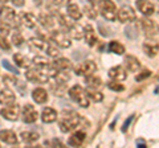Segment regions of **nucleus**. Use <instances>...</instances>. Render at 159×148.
Segmentation results:
<instances>
[{
    "label": "nucleus",
    "mask_w": 159,
    "mask_h": 148,
    "mask_svg": "<svg viewBox=\"0 0 159 148\" xmlns=\"http://www.w3.org/2000/svg\"><path fill=\"white\" fill-rule=\"evenodd\" d=\"M8 0H0V3H7Z\"/></svg>",
    "instance_id": "52"
},
{
    "label": "nucleus",
    "mask_w": 159,
    "mask_h": 148,
    "mask_svg": "<svg viewBox=\"0 0 159 148\" xmlns=\"http://www.w3.org/2000/svg\"><path fill=\"white\" fill-rule=\"evenodd\" d=\"M45 53L48 54V56H51V57H54V58H56V57L60 56V53H61V52L58 50V48H56L54 45H52V44H48V42H47Z\"/></svg>",
    "instance_id": "36"
},
{
    "label": "nucleus",
    "mask_w": 159,
    "mask_h": 148,
    "mask_svg": "<svg viewBox=\"0 0 159 148\" xmlns=\"http://www.w3.org/2000/svg\"><path fill=\"white\" fill-rule=\"evenodd\" d=\"M52 146L53 147H64V144L60 140H57V139H53V141H52Z\"/></svg>",
    "instance_id": "50"
},
{
    "label": "nucleus",
    "mask_w": 159,
    "mask_h": 148,
    "mask_svg": "<svg viewBox=\"0 0 159 148\" xmlns=\"http://www.w3.org/2000/svg\"><path fill=\"white\" fill-rule=\"evenodd\" d=\"M56 6H64V4H69L70 0H52Z\"/></svg>",
    "instance_id": "48"
},
{
    "label": "nucleus",
    "mask_w": 159,
    "mask_h": 148,
    "mask_svg": "<svg viewBox=\"0 0 159 148\" xmlns=\"http://www.w3.org/2000/svg\"><path fill=\"white\" fill-rule=\"evenodd\" d=\"M0 115H2L4 119L15 122V120H17L20 116V107H19V105H15V103L13 105L6 106L0 110Z\"/></svg>",
    "instance_id": "8"
},
{
    "label": "nucleus",
    "mask_w": 159,
    "mask_h": 148,
    "mask_svg": "<svg viewBox=\"0 0 159 148\" xmlns=\"http://www.w3.org/2000/svg\"><path fill=\"white\" fill-rule=\"evenodd\" d=\"M137 147H139V148L146 147V141L143 139H137Z\"/></svg>",
    "instance_id": "49"
},
{
    "label": "nucleus",
    "mask_w": 159,
    "mask_h": 148,
    "mask_svg": "<svg viewBox=\"0 0 159 148\" xmlns=\"http://www.w3.org/2000/svg\"><path fill=\"white\" fill-rule=\"evenodd\" d=\"M51 40L60 48H69L72 45L70 37H69L68 32L65 31H52Z\"/></svg>",
    "instance_id": "5"
},
{
    "label": "nucleus",
    "mask_w": 159,
    "mask_h": 148,
    "mask_svg": "<svg viewBox=\"0 0 159 148\" xmlns=\"http://www.w3.org/2000/svg\"><path fill=\"white\" fill-rule=\"evenodd\" d=\"M48 81L51 82V86L66 85V82L70 81V73H69V70H58L52 78H49Z\"/></svg>",
    "instance_id": "11"
},
{
    "label": "nucleus",
    "mask_w": 159,
    "mask_h": 148,
    "mask_svg": "<svg viewBox=\"0 0 159 148\" xmlns=\"http://www.w3.org/2000/svg\"><path fill=\"white\" fill-rule=\"evenodd\" d=\"M98 11L101 16L107 21H114L116 20V13H117V7L114 2L111 0H98Z\"/></svg>",
    "instance_id": "3"
},
{
    "label": "nucleus",
    "mask_w": 159,
    "mask_h": 148,
    "mask_svg": "<svg viewBox=\"0 0 159 148\" xmlns=\"http://www.w3.org/2000/svg\"><path fill=\"white\" fill-rule=\"evenodd\" d=\"M107 74H109V77H110L113 81H125L126 77H127L125 69H123L122 66H114V67H111Z\"/></svg>",
    "instance_id": "15"
},
{
    "label": "nucleus",
    "mask_w": 159,
    "mask_h": 148,
    "mask_svg": "<svg viewBox=\"0 0 159 148\" xmlns=\"http://www.w3.org/2000/svg\"><path fill=\"white\" fill-rule=\"evenodd\" d=\"M39 21L44 28L52 29L54 27V24H56V19H54V16L51 13L43 12V13H40V16H39Z\"/></svg>",
    "instance_id": "17"
},
{
    "label": "nucleus",
    "mask_w": 159,
    "mask_h": 148,
    "mask_svg": "<svg viewBox=\"0 0 159 148\" xmlns=\"http://www.w3.org/2000/svg\"><path fill=\"white\" fill-rule=\"evenodd\" d=\"M82 122V118L74 111H62L60 115L58 127L62 132H69L77 128Z\"/></svg>",
    "instance_id": "2"
},
{
    "label": "nucleus",
    "mask_w": 159,
    "mask_h": 148,
    "mask_svg": "<svg viewBox=\"0 0 159 148\" xmlns=\"http://www.w3.org/2000/svg\"><path fill=\"white\" fill-rule=\"evenodd\" d=\"M109 50L121 56V54L125 53V46L118 41H110V44H109Z\"/></svg>",
    "instance_id": "33"
},
{
    "label": "nucleus",
    "mask_w": 159,
    "mask_h": 148,
    "mask_svg": "<svg viewBox=\"0 0 159 148\" xmlns=\"http://www.w3.org/2000/svg\"><path fill=\"white\" fill-rule=\"evenodd\" d=\"M2 63H3L4 69H7V70H8L9 73H12V74H16V76L19 74V70H17V69L15 67V66H13V65H12V63L9 62V61H7V60H3V61H2Z\"/></svg>",
    "instance_id": "43"
},
{
    "label": "nucleus",
    "mask_w": 159,
    "mask_h": 148,
    "mask_svg": "<svg viewBox=\"0 0 159 148\" xmlns=\"http://www.w3.org/2000/svg\"><path fill=\"white\" fill-rule=\"evenodd\" d=\"M15 17H16V13H15V11L11 7H7V6L0 7V19H3L4 21H7L13 25Z\"/></svg>",
    "instance_id": "18"
},
{
    "label": "nucleus",
    "mask_w": 159,
    "mask_h": 148,
    "mask_svg": "<svg viewBox=\"0 0 159 148\" xmlns=\"http://www.w3.org/2000/svg\"><path fill=\"white\" fill-rule=\"evenodd\" d=\"M84 37H85V40L88 42V45H96L97 44V36H96V32H94L93 27L90 24H88V25L84 27Z\"/></svg>",
    "instance_id": "22"
},
{
    "label": "nucleus",
    "mask_w": 159,
    "mask_h": 148,
    "mask_svg": "<svg viewBox=\"0 0 159 148\" xmlns=\"http://www.w3.org/2000/svg\"><path fill=\"white\" fill-rule=\"evenodd\" d=\"M3 80H4V82H11L12 83V85H16V83H17V80H16V78H13V77H9V76H4L3 77Z\"/></svg>",
    "instance_id": "46"
},
{
    "label": "nucleus",
    "mask_w": 159,
    "mask_h": 148,
    "mask_svg": "<svg viewBox=\"0 0 159 148\" xmlns=\"http://www.w3.org/2000/svg\"><path fill=\"white\" fill-rule=\"evenodd\" d=\"M135 6L139 9V12H142L145 16H151L155 12V6H154L150 0H137Z\"/></svg>",
    "instance_id": "13"
},
{
    "label": "nucleus",
    "mask_w": 159,
    "mask_h": 148,
    "mask_svg": "<svg viewBox=\"0 0 159 148\" xmlns=\"http://www.w3.org/2000/svg\"><path fill=\"white\" fill-rule=\"evenodd\" d=\"M11 24L7 23V21H4L3 19H0V33L4 34V36H7V34L9 33V31H11Z\"/></svg>",
    "instance_id": "40"
},
{
    "label": "nucleus",
    "mask_w": 159,
    "mask_h": 148,
    "mask_svg": "<svg viewBox=\"0 0 159 148\" xmlns=\"http://www.w3.org/2000/svg\"><path fill=\"white\" fill-rule=\"evenodd\" d=\"M85 137H86L85 131H82V130L81 131H76L70 137H69L68 144L70 147H80L84 143V140H85Z\"/></svg>",
    "instance_id": "20"
},
{
    "label": "nucleus",
    "mask_w": 159,
    "mask_h": 148,
    "mask_svg": "<svg viewBox=\"0 0 159 148\" xmlns=\"http://www.w3.org/2000/svg\"><path fill=\"white\" fill-rule=\"evenodd\" d=\"M150 76H151V72L148 70V69H143V70L141 72V74H138V76L135 77V81H137V82H139V81L145 80V78L150 77Z\"/></svg>",
    "instance_id": "44"
},
{
    "label": "nucleus",
    "mask_w": 159,
    "mask_h": 148,
    "mask_svg": "<svg viewBox=\"0 0 159 148\" xmlns=\"http://www.w3.org/2000/svg\"><path fill=\"white\" fill-rule=\"evenodd\" d=\"M12 42H13V45H16V46H21L24 44V37L19 31H16L12 34Z\"/></svg>",
    "instance_id": "37"
},
{
    "label": "nucleus",
    "mask_w": 159,
    "mask_h": 148,
    "mask_svg": "<svg viewBox=\"0 0 159 148\" xmlns=\"http://www.w3.org/2000/svg\"><path fill=\"white\" fill-rule=\"evenodd\" d=\"M41 120L44 123H53L57 120V111L52 107H45L41 112Z\"/></svg>",
    "instance_id": "24"
},
{
    "label": "nucleus",
    "mask_w": 159,
    "mask_h": 148,
    "mask_svg": "<svg viewBox=\"0 0 159 148\" xmlns=\"http://www.w3.org/2000/svg\"><path fill=\"white\" fill-rule=\"evenodd\" d=\"M107 87L113 91H123L125 90V86L122 83H118V81H113V82H109L107 83Z\"/></svg>",
    "instance_id": "42"
},
{
    "label": "nucleus",
    "mask_w": 159,
    "mask_h": 148,
    "mask_svg": "<svg viewBox=\"0 0 159 148\" xmlns=\"http://www.w3.org/2000/svg\"><path fill=\"white\" fill-rule=\"evenodd\" d=\"M86 95L89 99H92L93 102H101L103 99V94L101 91L98 90V89H93V87H86Z\"/></svg>",
    "instance_id": "27"
},
{
    "label": "nucleus",
    "mask_w": 159,
    "mask_h": 148,
    "mask_svg": "<svg viewBox=\"0 0 159 148\" xmlns=\"http://www.w3.org/2000/svg\"><path fill=\"white\" fill-rule=\"evenodd\" d=\"M141 25H142V29H143V33L147 38H157L158 37V31H157V25L154 24L152 20L150 19H142L141 20Z\"/></svg>",
    "instance_id": "10"
},
{
    "label": "nucleus",
    "mask_w": 159,
    "mask_h": 148,
    "mask_svg": "<svg viewBox=\"0 0 159 148\" xmlns=\"http://www.w3.org/2000/svg\"><path fill=\"white\" fill-rule=\"evenodd\" d=\"M143 52H145L148 57H157L158 54V45H150V44H143Z\"/></svg>",
    "instance_id": "35"
},
{
    "label": "nucleus",
    "mask_w": 159,
    "mask_h": 148,
    "mask_svg": "<svg viewBox=\"0 0 159 148\" xmlns=\"http://www.w3.org/2000/svg\"><path fill=\"white\" fill-rule=\"evenodd\" d=\"M20 115H21V119H23L24 123H34L39 118V112H37L36 108H34L33 105L27 103V105L23 107L21 114Z\"/></svg>",
    "instance_id": "9"
},
{
    "label": "nucleus",
    "mask_w": 159,
    "mask_h": 148,
    "mask_svg": "<svg viewBox=\"0 0 159 148\" xmlns=\"http://www.w3.org/2000/svg\"><path fill=\"white\" fill-rule=\"evenodd\" d=\"M11 3L13 4L15 7L20 8V7H23L24 4H25V0H11Z\"/></svg>",
    "instance_id": "47"
},
{
    "label": "nucleus",
    "mask_w": 159,
    "mask_h": 148,
    "mask_svg": "<svg viewBox=\"0 0 159 148\" xmlns=\"http://www.w3.org/2000/svg\"><path fill=\"white\" fill-rule=\"evenodd\" d=\"M54 19H57V21L60 23V25H62L64 28H66V29H69L74 24L72 20H69V17L64 16V15H61V13H57V12L54 13Z\"/></svg>",
    "instance_id": "32"
},
{
    "label": "nucleus",
    "mask_w": 159,
    "mask_h": 148,
    "mask_svg": "<svg viewBox=\"0 0 159 148\" xmlns=\"http://www.w3.org/2000/svg\"><path fill=\"white\" fill-rule=\"evenodd\" d=\"M116 17H117V20H118L119 23L125 24V23L134 21V20L137 19V15H135V11H134L131 7L123 6V7H121V8H119L118 11H117Z\"/></svg>",
    "instance_id": "6"
},
{
    "label": "nucleus",
    "mask_w": 159,
    "mask_h": 148,
    "mask_svg": "<svg viewBox=\"0 0 159 148\" xmlns=\"http://www.w3.org/2000/svg\"><path fill=\"white\" fill-rule=\"evenodd\" d=\"M15 101H16V97H15L13 91L8 87H4L0 90V105L3 106H9L13 105Z\"/></svg>",
    "instance_id": "12"
},
{
    "label": "nucleus",
    "mask_w": 159,
    "mask_h": 148,
    "mask_svg": "<svg viewBox=\"0 0 159 148\" xmlns=\"http://www.w3.org/2000/svg\"><path fill=\"white\" fill-rule=\"evenodd\" d=\"M66 12H68V16L72 19V20L77 21L82 17V11L80 9V7L77 4H68V8H66Z\"/></svg>",
    "instance_id": "25"
},
{
    "label": "nucleus",
    "mask_w": 159,
    "mask_h": 148,
    "mask_svg": "<svg viewBox=\"0 0 159 148\" xmlns=\"http://www.w3.org/2000/svg\"><path fill=\"white\" fill-rule=\"evenodd\" d=\"M123 62H125V67L130 73H135L141 69V62H139L138 58L134 57V56H126Z\"/></svg>",
    "instance_id": "19"
},
{
    "label": "nucleus",
    "mask_w": 159,
    "mask_h": 148,
    "mask_svg": "<svg viewBox=\"0 0 159 148\" xmlns=\"http://www.w3.org/2000/svg\"><path fill=\"white\" fill-rule=\"evenodd\" d=\"M21 139L25 141V143H33V141H37L40 135L37 134V132H33V131H24L21 132Z\"/></svg>",
    "instance_id": "31"
},
{
    "label": "nucleus",
    "mask_w": 159,
    "mask_h": 148,
    "mask_svg": "<svg viewBox=\"0 0 159 148\" xmlns=\"http://www.w3.org/2000/svg\"><path fill=\"white\" fill-rule=\"evenodd\" d=\"M0 140L4 141L6 144H11V146L17 144V141H19L16 134L11 130H2L0 131Z\"/></svg>",
    "instance_id": "14"
},
{
    "label": "nucleus",
    "mask_w": 159,
    "mask_h": 148,
    "mask_svg": "<svg viewBox=\"0 0 159 148\" xmlns=\"http://www.w3.org/2000/svg\"><path fill=\"white\" fill-rule=\"evenodd\" d=\"M84 12H85V15L89 19H90V20H94V19L97 17V11L94 9L93 4H90V6H86L85 8H84Z\"/></svg>",
    "instance_id": "38"
},
{
    "label": "nucleus",
    "mask_w": 159,
    "mask_h": 148,
    "mask_svg": "<svg viewBox=\"0 0 159 148\" xmlns=\"http://www.w3.org/2000/svg\"><path fill=\"white\" fill-rule=\"evenodd\" d=\"M32 62L36 65L37 67H43V66H47V65H49V61L47 60L45 57H41V56H36L32 60Z\"/></svg>",
    "instance_id": "39"
},
{
    "label": "nucleus",
    "mask_w": 159,
    "mask_h": 148,
    "mask_svg": "<svg viewBox=\"0 0 159 148\" xmlns=\"http://www.w3.org/2000/svg\"><path fill=\"white\" fill-rule=\"evenodd\" d=\"M69 97H70L72 101L76 102L78 106H81L84 108H86L89 106V103H90L85 90H84L80 85H74V86H72L70 89H69Z\"/></svg>",
    "instance_id": "4"
},
{
    "label": "nucleus",
    "mask_w": 159,
    "mask_h": 148,
    "mask_svg": "<svg viewBox=\"0 0 159 148\" xmlns=\"http://www.w3.org/2000/svg\"><path fill=\"white\" fill-rule=\"evenodd\" d=\"M28 45L29 49L33 52H41V50H45V46H47V42L43 40V38H39V37H32L28 40Z\"/></svg>",
    "instance_id": "23"
},
{
    "label": "nucleus",
    "mask_w": 159,
    "mask_h": 148,
    "mask_svg": "<svg viewBox=\"0 0 159 148\" xmlns=\"http://www.w3.org/2000/svg\"><path fill=\"white\" fill-rule=\"evenodd\" d=\"M0 49H3L6 52H11V44L8 42L7 37L4 34H0Z\"/></svg>",
    "instance_id": "41"
},
{
    "label": "nucleus",
    "mask_w": 159,
    "mask_h": 148,
    "mask_svg": "<svg viewBox=\"0 0 159 148\" xmlns=\"http://www.w3.org/2000/svg\"><path fill=\"white\" fill-rule=\"evenodd\" d=\"M85 83L88 85V87H93V89H101L102 87V80L99 77H93V74L86 77Z\"/></svg>",
    "instance_id": "30"
},
{
    "label": "nucleus",
    "mask_w": 159,
    "mask_h": 148,
    "mask_svg": "<svg viewBox=\"0 0 159 148\" xmlns=\"http://www.w3.org/2000/svg\"><path fill=\"white\" fill-rule=\"evenodd\" d=\"M90 2V4H93V6H96V4L98 3V0H89Z\"/></svg>",
    "instance_id": "51"
},
{
    "label": "nucleus",
    "mask_w": 159,
    "mask_h": 148,
    "mask_svg": "<svg viewBox=\"0 0 159 148\" xmlns=\"http://www.w3.org/2000/svg\"><path fill=\"white\" fill-rule=\"evenodd\" d=\"M133 119H134V115H130V116H129L127 119L125 120V123H123V126H122V132H126V131L129 130V127H130Z\"/></svg>",
    "instance_id": "45"
},
{
    "label": "nucleus",
    "mask_w": 159,
    "mask_h": 148,
    "mask_svg": "<svg viewBox=\"0 0 159 148\" xmlns=\"http://www.w3.org/2000/svg\"><path fill=\"white\" fill-rule=\"evenodd\" d=\"M13 61L16 62V65L19 67H24V69H28L29 65H31V62H29V60H28V57H25L21 53L13 54Z\"/></svg>",
    "instance_id": "29"
},
{
    "label": "nucleus",
    "mask_w": 159,
    "mask_h": 148,
    "mask_svg": "<svg viewBox=\"0 0 159 148\" xmlns=\"http://www.w3.org/2000/svg\"><path fill=\"white\" fill-rule=\"evenodd\" d=\"M58 70L52 65H47L43 67H34V69H28L25 72V78L31 82H37V83H45L48 82L49 78H52Z\"/></svg>",
    "instance_id": "1"
},
{
    "label": "nucleus",
    "mask_w": 159,
    "mask_h": 148,
    "mask_svg": "<svg viewBox=\"0 0 159 148\" xmlns=\"http://www.w3.org/2000/svg\"><path fill=\"white\" fill-rule=\"evenodd\" d=\"M32 98H33L34 102L39 103V105H44V103L48 101V93H47L45 89L37 87L32 91Z\"/></svg>",
    "instance_id": "21"
},
{
    "label": "nucleus",
    "mask_w": 159,
    "mask_h": 148,
    "mask_svg": "<svg viewBox=\"0 0 159 148\" xmlns=\"http://www.w3.org/2000/svg\"><path fill=\"white\" fill-rule=\"evenodd\" d=\"M68 34L76 40H81L84 37V28L77 25V24H73V25L68 29Z\"/></svg>",
    "instance_id": "28"
},
{
    "label": "nucleus",
    "mask_w": 159,
    "mask_h": 148,
    "mask_svg": "<svg viewBox=\"0 0 159 148\" xmlns=\"http://www.w3.org/2000/svg\"><path fill=\"white\" fill-rule=\"evenodd\" d=\"M52 66L56 67L57 70H70L73 67L72 62L66 60V58H57V60H54L52 62Z\"/></svg>",
    "instance_id": "26"
},
{
    "label": "nucleus",
    "mask_w": 159,
    "mask_h": 148,
    "mask_svg": "<svg viewBox=\"0 0 159 148\" xmlns=\"http://www.w3.org/2000/svg\"><path fill=\"white\" fill-rule=\"evenodd\" d=\"M125 34L129 38H130V40H135V38L138 37V34H139L137 25H134V24H131V25H127L126 29H125Z\"/></svg>",
    "instance_id": "34"
},
{
    "label": "nucleus",
    "mask_w": 159,
    "mask_h": 148,
    "mask_svg": "<svg viewBox=\"0 0 159 148\" xmlns=\"http://www.w3.org/2000/svg\"><path fill=\"white\" fill-rule=\"evenodd\" d=\"M19 19H20V24H23L24 27H27L29 29L36 27L37 19H36V16H34L33 13H29V12L28 13H21L19 16Z\"/></svg>",
    "instance_id": "16"
},
{
    "label": "nucleus",
    "mask_w": 159,
    "mask_h": 148,
    "mask_svg": "<svg viewBox=\"0 0 159 148\" xmlns=\"http://www.w3.org/2000/svg\"><path fill=\"white\" fill-rule=\"evenodd\" d=\"M97 70V65L93 61H84L74 69V73L81 77H89Z\"/></svg>",
    "instance_id": "7"
}]
</instances>
